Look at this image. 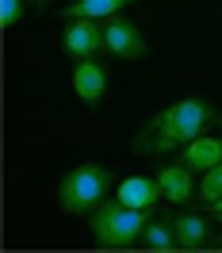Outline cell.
<instances>
[{
  "instance_id": "6da1fadb",
  "label": "cell",
  "mask_w": 222,
  "mask_h": 253,
  "mask_svg": "<svg viewBox=\"0 0 222 253\" xmlns=\"http://www.w3.org/2000/svg\"><path fill=\"white\" fill-rule=\"evenodd\" d=\"M215 119V111L207 100H195V96H184L161 111L157 119L149 123L146 134L134 138V154H169V150H184L191 138H199Z\"/></svg>"
},
{
  "instance_id": "7a4b0ae2",
  "label": "cell",
  "mask_w": 222,
  "mask_h": 253,
  "mask_svg": "<svg viewBox=\"0 0 222 253\" xmlns=\"http://www.w3.org/2000/svg\"><path fill=\"white\" fill-rule=\"evenodd\" d=\"M149 211L127 207L119 200H104V204L88 211V230H92L96 246L104 250H130V246H142V230Z\"/></svg>"
},
{
  "instance_id": "3957f363",
  "label": "cell",
  "mask_w": 222,
  "mask_h": 253,
  "mask_svg": "<svg viewBox=\"0 0 222 253\" xmlns=\"http://www.w3.org/2000/svg\"><path fill=\"white\" fill-rule=\"evenodd\" d=\"M108 192H111V173L100 161H84L58 180V207L65 215H88L108 200Z\"/></svg>"
},
{
  "instance_id": "277c9868",
  "label": "cell",
  "mask_w": 222,
  "mask_h": 253,
  "mask_svg": "<svg viewBox=\"0 0 222 253\" xmlns=\"http://www.w3.org/2000/svg\"><path fill=\"white\" fill-rule=\"evenodd\" d=\"M62 50H65V58H73V62L96 58L100 50H108V39H104V23H100V19H65Z\"/></svg>"
},
{
  "instance_id": "5b68a950",
  "label": "cell",
  "mask_w": 222,
  "mask_h": 253,
  "mask_svg": "<svg viewBox=\"0 0 222 253\" xmlns=\"http://www.w3.org/2000/svg\"><path fill=\"white\" fill-rule=\"evenodd\" d=\"M104 39H108V54L123 58V62H134V58L146 54L142 27H138L130 16H123V12H115V16L104 19Z\"/></svg>"
},
{
  "instance_id": "8992f818",
  "label": "cell",
  "mask_w": 222,
  "mask_h": 253,
  "mask_svg": "<svg viewBox=\"0 0 222 253\" xmlns=\"http://www.w3.org/2000/svg\"><path fill=\"white\" fill-rule=\"evenodd\" d=\"M73 92H77L80 104H100L104 92H108V69L96 62V58L77 62L73 65Z\"/></svg>"
},
{
  "instance_id": "52a82bcc",
  "label": "cell",
  "mask_w": 222,
  "mask_h": 253,
  "mask_svg": "<svg viewBox=\"0 0 222 253\" xmlns=\"http://www.w3.org/2000/svg\"><path fill=\"white\" fill-rule=\"evenodd\" d=\"M115 200L127 204V207H138V211H153V204L161 200V184H157V176L134 173V176H127V180H119Z\"/></svg>"
},
{
  "instance_id": "ba28073f",
  "label": "cell",
  "mask_w": 222,
  "mask_h": 253,
  "mask_svg": "<svg viewBox=\"0 0 222 253\" xmlns=\"http://www.w3.org/2000/svg\"><path fill=\"white\" fill-rule=\"evenodd\" d=\"M157 184H161V200H169V204H188L191 196H195V180H191V169L180 161V165H161L157 173Z\"/></svg>"
},
{
  "instance_id": "9c48e42d",
  "label": "cell",
  "mask_w": 222,
  "mask_h": 253,
  "mask_svg": "<svg viewBox=\"0 0 222 253\" xmlns=\"http://www.w3.org/2000/svg\"><path fill=\"white\" fill-rule=\"evenodd\" d=\"M222 161V134L219 138H211V134H199V138H191L184 146V165H188L191 173H207V169H215Z\"/></svg>"
},
{
  "instance_id": "30bf717a",
  "label": "cell",
  "mask_w": 222,
  "mask_h": 253,
  "mask_svg": "<svg viewBox=\"0 0 222 253\" xmlns=\"http://www.w3.org/2000/svg\"><path fill=\"white\" fill-rule=\"evenodd\" d=\"M173 230H176V250H203L211 242V226L195 211H180L173 219Z\"/></svg>"
},
{
  "instance_id": "8fae6325",
  "label": "cell",
  "mask_w": 222,
  "mask_h": 253,
  "mask_svg": "<svg viewBox=\"0 0 222 253\" xmlns=\"http://www.w3.org/2000/svg\"><path fill=\"white\" fill-rule=\"evenodd\" d=\"M130 0H73L62 16L65 19H108L115 12H123Z\"/></svg>"
},
{
  "instance_id": "7c38bea8",
  "label": "cell",
  "mask_w": 222,
  "mask_h": 253,
  "mask_svg": "<svg viewBox=\"0 0 222 253\" xmlns=\"http://www.w3.org/2000/svg\"><path fill=\"white\" fill-rule=\"evenodd\" d=\"M142 246H146V250H176V230H173V219H146Z\"/></svg>"
},
{
  "instance_id": "4fadbf2b",
  "label": "cell",
  "mask_w": 222,
  "mask_h": 253,
  "mask_svg": "<svg viewBox=\"0 0 222 253\" xmlns=\"http://www.w3.org/2000/svg\"><path fill=\"white\" fill-rule=\"evenodd\" d=\"M195 196L203 200V204H219L222 200V161L215 165V169H207L203 180L195 184Z\"/></svg>"
},
{
  "instance_id": "5bb4252c",
  "label": "cell",
  "mask_w": 222,
  "mask_h": 253,
  "mask_svg": "<svg viewBox=\"0 0 222 253\" xmlns=\"http://www.w3.org/2000/svg\"><path fill=\"white\" fill-rule=\"evenodd\" d=\"M19 19H23V0H0V23L16 27Z\"/></svg>"
},
{
  "instance_id": "9a60e30c",
  "label": "cell",
  "mask_w": 222,
  "mask_h": 253,
  "mask_svg": "<svg viewBox=\"0 0 222 253\" xmlns=\"http://www.w3.org/2000/svg\"><path fill=\"white\" fill-rule=\"evenodd\" d=\"M211 207H215V211H211V215H215V219L222 222V200H219V204H211Z\"/></svg>"
},
{
  "instance_id": "2e32d148",
  "label": "cell",
  "mask_w": 222,
  "mask_h": 253,
  "mask_svg": "<svg viewBox=\"0 0 222 253\" xmlns=\"http://www.w3.org/2000/svg\"><path fill=\"white\" fill-rule=\"evenodd\" d=\"M219 126H222V119H219ZM219 134H222V130H219Z\"/></svg>"
},
{
  "instance_id": "e0dca14e",
  "label": "cell",
  "mask_w": 222,
  "mask_h": 253,
  "mask_svg": "<svg viewBox=\"0 0 222 253\" xmlns=\"http://www.w3.org/2000/svg\"><path fill=\"white\" fill-rule=\"evenodd\" d=\"M219 246H222V238H219Z\"/></svg>"
}]
</instances>
